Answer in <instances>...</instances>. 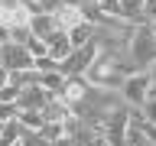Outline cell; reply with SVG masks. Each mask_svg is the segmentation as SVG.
Listing matches in <instances>:
<instances>
[{"mask_svg": "<svg viewBox=\"0 0 156 146\" xmlns=\"http://www.w3.org/2000/svg\"><path fill=\"white\" fill-rule=\"evenodd\" d=\"M127 71H130V68H127L124 58L107 55V52H98L94 62L85 68V78H88V85H94V88H111V91H117Z\"/></svg>", "mask_w": 156, "mask_h": 146, "instance_id": "cell-1", "label": "cell"}, {"mask_svg": "<svg viewBox=\"0 0 156 146\" xmlns=\"http://www.w3.org/2000/svg\"><path fill=\"white\" fill-rule=\"evenodd\" d=\"M127 62H130V71H150V65L156 62V36L150 23L133 26L130 42H127Z\"/></svg>", "mask_w": 156, "mask_h": 146, "instance_id": "cell-2", "label": "cell"}, {"mask_svg": "<svg viewBox=\"0 0 156 146\" xmlns=\"http://www.w3.org/2000/svg\"><path fill=\"white\" fill-rule=\"evenodd\" d=\"M117 94L124 97V104L140 107L150 97V71H127L120 88H117Z\"/></svg>", "mask_w": 156, "mask_h": 146, "instance_id": "cell-3", "label": "cell"}, {"mask_svg": "<svg viewBox=\"0 0 156 146\" xmlns=\"http://www.w3.org/2000/svg\"><path fill=\"white\" fill-rule=\"evenodd\" d=\"M94 55H98V46H94V42L75 46L62 62H58V71H62V75H85V68L94 62Z\"/></svg>", "mask_w": 156, "mask_h": 146, "instance_id": "cell-4", "label": "cell"}, {"mask_svg": "<svg viewBox=\"0 0 156 146\" xmlns=\"http://www.w3.org/2000/svg\"><path fill=\"white\" fill-rule=\"evenodd\" d=\"M0 65L7 68V71H16V68H33V55H29V49L23 42H0Z\"/></svg>", "mask_w": 156, "mask_h": 146, "instance_id": "cell-5", "label": "cell"}, {"mask_svg": "<svg viewBox=\"0 0 156 146\" xmlns=\"http://www.w3.org/2000/svg\"><path fill=\"white\" fill-rule=\"evenodd\" d=\"M52 91H46V88L39 85V81H33V85H26V88H20V94H16V110H42V107L52 101Z\"/></svg>", "mask_w": 156, "mask_h": 146, "instance_id": "cell-6", "label": "cell"}, {"mask_svg": "<svg viewBox=\"0 0 156 146\" xmlns=\"http://www.w3.org/2000/svg\"><path fill=\"white\" fill-rule=\"evenodd\" d=\"M88 78L85 75H65V81H62V88H58V101H62V104H68V107H75L78 101H81V97L88 94Z\"/></svg>", "mask_w": 156, "mask_h": 146, "instance_id": "cell-7", "label": "cell"}, {"mask_svg": "<svg viewBox=\"0 0 156 146\" xmlns=\"http://www.w3.org/2000/svg\"><path fill=\"white\" fill-rule=\"evenodd\" d=\"M52 16H55V23H58V29H72V26H78L81 19H85V13H81V7L78 3H72V0H62L55 10H52Z\"/></svg>", "mask_w": 156, "mask_h": 146, "instance_id": "cell-8", "label": "cell"}, {"mask_svg": "<svg viewBox=\"0 0 156 146\" xmlns=\"http://www.w3.org/2000/svg\"><path fill=\"white\" fill-rule=\"evenodd\" d=\"M46 49H49V55L55 58V62H62V58H65L75 46H72V39H68L65 29H52V33L46 36Z\"/></svg>", "mask_w": 156, "mask_h": 146, "instance_id": "cell-9", "label": "cell"}, {"mask_svg": "<svg viewBox=\"0 0 156 146\" xmlns=\"http://www.w3.org/2000/svg\"><path fill=\"white\" fill-rule=\"evenodd\" d=\"M52 29H58V23H55V16H52V13H46V10H36V13L29 16V33H33V36L46 39Z\"/></svg>", "mask_w": 156, "mask_h": 146, "instance_id": "cell-10", "label": "cell"}, {"mask_svg": "<svg viewBox=\"0 0 156 146\" xmlns=\"http://www.w3.org/2000/svg\"><path fill=\"white\" fill-rule=\"evenodd\" d=\"M117 16L140 26L143 23V0H117Z\"/></svg>", "mask_w": 156, "mask_h": 146, "instance_id": "cell-11", "label": "cell"}, {"mask_svg": "<svg viewBox=\"0 0 156 146\" xmlns=\"http://www.w3.org/2000/svg\"><path fill=\"white\" fill-rule=\"evenodd\" d=\"M39 114H42V123H62V120L72 114V107H68V104H62L58 97H52V101H49V104L42 107Z\"/></svg>", "mask_w": 156, "mask_h": 146, "instance_id": "cell-12", "label": "cell"}, {"mask_svg": "<svg viewBox=\"0 0 156 146\" xmlns=\"http://www.w3.org/2000/svg\"><path fill=\"white\" fill-rule=\"evenodd\" d=\"M68 39H72V46H88V42H94V23H91V19H81L78 26L68 29Z\"/></svg>", "mask_w": 156, "mask_h": 146, "instance_id": "cell-13", "label": "cell"}, {"mask_svg": "<svg viewBox=\"0 0 156 146\" xmlns=\"http://www.w3.org/2000/svg\"><path fill=\"white\" fill-rule=\"evenodd\" d=\"M36 81L46 91H52V94H58V88H62V81H65V75L58 71V68H52V71H36Z\"/></svg>", "mask_w": 156, "mask_h": 146, "instance_id": "cell-14", "label": "cell"}, {"mask_svg": "<svg viewBox=\"0 0 156 146\" xmlns=\"http://www.w3.org/2000/svg\"><path fill=\"white\" fill-rule=\"evenodd\" d=\"M23 46L29 49V55H33V58H36V55H46V52H49V49H46V39L33 36V33H29V36H26V42H23Z\"/></svg>", "mask_w": 156, "mask_h": 146, "instance_id": "cell-15", "label": "cell"}, {"mask_svg": "<svg viewBox=\"0 0 156 146\" xmlns=\"http://www.w3.org/2000/svg\"><path fill=\"white\" fill-rule=\"evenodd\" d=\"M140 117H143L146 123H156V94H150L143 104H140Z\"/></svg>", "mask_w": 156, "mask_h": 146, "instance_id": "cell-16", "label": "cell"}, {"mask_svg": "<svg viewBox=\"0 0 156 146\" xmlns=\"http://www.w3.org/2000/svg\"><path fill=\"white\" fill-rule=\"evenodd\" d=\"M156 19V0H143V23Z\"/></svg>", "mask_w": 156, "mask_h": 146, "instance_id": "cell-17", "label": "cell"}, {"mask_svg": "<svg viewBox=\"0 0 156 146\" xmlns=\"http://www.w3.org/2000/svg\"><path fill=\"white\" fill-rule=\"evenodd\" d=\"M98 7L104 16H117V0H98Z\"/></svg>", "mask_w": 156, "mask_h": 146, "instance_id": "cell-18", "label": "cell"}, {"mask_svg": "<svg viewBox=\"0 0 156 146\" xmlns=\"http://www.w3.org/2000/svg\"><path fill=\"white\" fill-rule=\"evenodd\" d=\"M10 117H16V104H3L0 101V123H7Z\"/></svg>", "mask_w": 156, "mask_h": 146, "instance_id": "cell-19", "label": "cell"}, {"mask_svg": "<svg viewBox=\"0 0 156 146\" xmlns=\"http://www.w3.org/2000/svg\"><path fill=\"white\" fill-rule=\"evenodd\" d=\"M140 130H143V133H146V140L156 146V123H146V120H140Z\"/></svg>", "mask_w": 156, "mask_h": 146, "instance_id": "cell-20", "label": "cell"}, {"mask_svg": "<svg viewBox=\"0 0 156 146\" xmlns=\"http://www.w3.org/2000/svg\"><path fill=\"white\" fill-rule=\"evenodd\" d=\"M85 146H114V143H111V140H107V136H101V133H94V136H91V140H88Z\"/></svg>", "mask_w": 156, "mask_h": 146, "instance_id": "cell-21", "label": "cell"}, {"mask_svg": "<svg viewBox=\"0 0 156 146\" xmlns=\"http://www.w3.org/2000/svg\"><path fill=\"white\" fill-rule=\"evenodd\" d=\"M150 94H156V62L150 65Z\"/></svg>", "mask_w": 156, "mask_h": 146, "instance_id": "cell-22", "label": "cell"}, {"mask_svg": "<svg viewBox=\"0 0 156 146\" xmlns=\"http://www.w3.org/2000/svg\"><path fill=\"white\" fill-rule=\"evenodd\" d=\"M7 39H10V29L3 26V23H0V42H7Z\"/></svg>", "mask_w": 156, "mask_h": 146, "instance_id": "cell-23", "label": "cell"}, {"mask_svg": "<svg viewBox=\"0 0 156 146\" xmlns=\"http://www.w3.org/2000/svg\"><path fill=\"white\" fill-rule=\"evenodd\" d=\"M7 75H10V71H7V68H3V65H0V88L7 85Z\"/></svg>", "mask_w": 156, "mask_h": 146, "instance_id": "cell-24", "label": "cell"}, {"mask_svg": "<svg viewBox=\"0 0 156 146\" xmlns=\"http://www.w3.org/2000/svg\"><path fill=\"white\" fill-rule=\"evenodd\" d=\"M0 146H20V140H13V143H7V140H0Z\"/></svg>", "mask_w": 156, "mask_h": 146, "instance_id": "cell-25", "label": "cell"}, {"mask_svg": "<svg viewBox=\"0 0 156 146\" xmlns=\"http://www.w3.org/2000/svg\"><path fill=\"white\" fill-rule=\"evenodd\" d=\"M150 29H153V36H156V19H153V23H150Z\"/></svg>", "mask_w": 156, "mask_h": 146, "instance_id": "cell-26", "label": "cell"}, {"mask_svg": "<svg viewBox=\"0 0 156 146\" xmlns=\"http://www.w3.org/2000/svg\"><path fill=\"white\" fill-rule=\"evenodd\" d=\"M0 140H3V123H0Z\"/></svg>", "mask_w": 156, "mask_h": 146, "instance_id": "cell-27", "label": "cell"}, {"mask_svg": "<svg viewBox=\"0 0 156 146\" xmlns=\"http://www.w3.org/2000/svg\"><path fill=\"white\" fill-rule=\"evenodd\" d=\"M29 3H39V0H29Z\"/></svg>", "mask_w": 156, "mask_h": 146, "instance_id": "cell-28", "label": "cell"}]
</instances>
